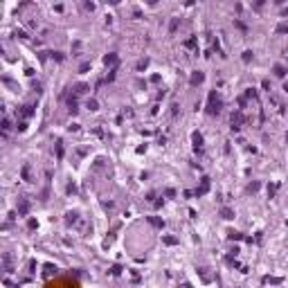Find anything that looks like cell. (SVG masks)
<instances>
[{
	"mask_svg": "<svg viewBox=\"0 0 288 288\" xmlns=\"http://www.w3.org/2000/svg\"><path fill=\"white\" fill-rule=\"evenodd\" d=\"M221 108H223V101H221V97L216 95V90H212L209 97H207V113H209V115H218Z\"/></svg>",
	"mask_w": 288,
	"mask_h": 288,
	"instance_id": "cell-1",
	"label": "cell"
},
{
	"mask_svg": "<svg viewBox=\"0 0 288 288\" xmlns=\"http://www.w3.org/2000/svg\"><path fill=\"white\" fill-rule=\"evenodd\" d=\"M191 142H194V151H196V153H203V149H205V146H203V135L198 133V131H194V133H191Z\"/></svg>",
	"mask_w": 288,
	"mask_h": 288,
	"instance_id": "cell-2",
	"label": "cell"
},
{
	"mask_svg": "<svg viewBox=\"0 0 288 288\" xmlns=\"http://www.w3.org/2000/svg\"><path fill=\"white\" fill-rule=\"evenodd\" d=\"M243 122H245V117H243V113H241V110L232 113V131H234V133L241 129V124H243Z\"/></svg>",
	"mask_w": 288,
	"mask_h": 288,
	"instance_id": "cell-3",
	"label": "cell"
},
{
	"mask_svg": "<svg viewBox=\"0 0 288 288\" xmlns=\"http://www.w3.org/2000/svg\"><path fill=\"white\" fill-rule=\"evenodd\" d=\"M207 191H209V178H203L200 187H198V189L194 191V196H198V198H200V196H205Z\"/></svg>",
	"mask_w": 288,
	"mask_h": 288,
	"instance_id": "cell-4",
	"label": "cell"
},
{
	"mask_svg": "<svg viewBox=\"0 0 288 288\" xmlns=\"http://www.w3.org/2000/svg\"><path fill=\"white\" fill-rule=\"evenodd\" d=\"M203 81H205V74H203V72H194L191 79H189L191 86H198V83H203Z\"/></svg>",
	"mask_w": 288,
	"mask_h": 288,
	"instance_id": "cell-5",
	"label": "cell"
},
{
	"mask_svg": "<svg viewBox=\"0 0 288 288\" xmlns=\"http://www.w3.org/2000/svg\"><path fill=\"white\" fill-rule=\"evenodd\" d=\"M2 263H5V270H7V272H14V266H11V254H2Z\"/></svg>",
	"mask_w": 288,
	"mask_h": 288,
	"instance_id": "cell-6",
	"label": "cell"
},
{
	"mask_svg": "<svg viewBox=\"0 0 288 288\" xmlns=\"http://www.w3.org/2000/svg\"><path fill=\"white\" fill-rule=\"evenodd\" d=\"M20 176H23V180H25V182H32V173H29V164H25V167H23V171H20Z\"/></svg>",
	"mask_w": 288,
	"mask_h": 288,
	"instance_id": "cell-7",
	"label": "cell"
},
{
	"mask_svg": "<svg viewBox=\"0 0 288 288\" xmlns=\"http://www.w3.org/2000/svg\"><path fill=\"white\" fill-rule=\"evenodd\" d=\"M68 110L72 113V115L79 110V108H77V97H70V99H68Z\"/></svg>",
	"mask_w": 288,
	"mask_h": 288,
	"instance_id": "cell-8",
	"label": "cell"
},
{
	"mask_svg": "<svg viewBox=\"0 0 288 288\" xmlns=\"http://www.w3.org/2000/svg\"><path fill=\"white\" fill-rule=\"evenodd\" d=\"M104 63H106V65H113V68H115V65H117V54H108V56H104Z\"/></svg>",
	"mask_w": 288,
	"mask_h": 288,
	"instance_id": "cell-9",
	"label": "cell"
},
{
	"mask_svg": "<svg viewBox=\"0 0 288 288\" xmlns=\"http://www.w3.org/2000/svg\"><path fill=\"white\" fill-rule=\"evenodd\" d=\"M221 216H223L225 221H230V218H234V212L230 209V207H223V209H221Z\"/></svg>",
	"mask_w": 288,
	"mask_h": 288,
	"instance_id": "cell-10",
	"label": "cell"
},
{
	"mask_svg": "<svg viewBox=\"0 0 288 288\" xmlns=\"http://www.w3.org/2000/svg\"><path fill=\"white\" fill-rule=\"evenodd\" d=\"M20 115L23 117H32V115H34V106H23L20 108Z\"/></svg>",
	"mask_w": 288,
	"mask_h": 288,
	"instance_id": "cell-11",
	"label": "cell"
},
{
	"mask_svg": "<svg viewBox=\"0 0 288 288\" xmlns=\"http://www.w3.org/2000/svg\"><path fill=\"white\" fill-rule=\"evenodd\" d=\"M228 239H230V241H241V239H243V234H241V232H234V230H230V232H228Z\"/></svg>",
	"mask_w": 288,
	"mask_h": 288,
	"instance_id": "cell-12",
	"label": "cell"
},
{
	"mask_svg": "<svg viewBox=\"0 0 288 288\" xmlns=\"http://www.w3.org/2000/svg\"><path fill=\"white\" fill-rule=\"evenodd\" d=\"M272 72H275L277 74V77H286V68H284V65H275V68H272Z\"/></svg>",
	"mask_w": 288,
	"mask_h": 288,
	"instance_id": "cell-13",
	"label": "cell"
},
{
	"mask_svg": "<svg viewBox=\"0 0 288 288\" xmlns=\"http://www.w3.org/2000/svg\"><path fill=\"white\" fill-rule=\"evenodd\" d=\"M277 189H279V182H272V185H268V194H270V198H275Z\"/></svg>",
	"mask_w": 288,
	"mask_h": 288,
	"instance_id": "cell-14",
	"label": "cell"
},
{
	"mask_svg": "<svg viewBox=\"0 0 288 288\" xmlns=\"http://www.w3.org/2000/svg\"><path fill=\"white\" fill-rule=\"evenodd\" d=\"M86 90H88V86H83V83H77V86H74V97L81 95V92H86Z\"/></svg>",
	"mask_w": 288,
	"mask_h": 288,
	"instance_id": "cell-15",
	"label": "cell"
},
{
	"mask_svg": "<svg viewBox=\"0 0 288 288\" xmlns=\"http://www.w3.org/2000/svg\"><path fill=\"white\" fill-rule=\"evenodd\" d=\"M27 209H29V203H27V200H20V205H18V212H20V214H27Z\"/></svg>",
	"mask_w": 288,
	"mask_h": 288,
	"instance_id": "cell-16",
	"label": "cell"
},
{
	"mask_svg": "<svg viewBox=\"0 0 288 288\" xmlns=\"http://www.w3.org/2000/svg\"><path fill=\"white\" fill-rule=\"evenodd\" d=\"M149 223H151V225H155V228H164V221L155 218V216H151V218H149Z\"/></svg>",
	"mask_w": 288,
	"mask_h": 288,
	"instance_id": "cell-17",
	"label": "cell"
},
{
	"mask_svg": "<svg viewBox=\"0 0 288 288\" xmlns=\"http://www.w3.org/2000/svg\"><path fill=\"white\" fill-rule=\"evenodd\" d=\"M263 284H281L279 277H263Z\"/></svg>",
	"mask_w": 288,
	"mask_h": 288,
	"instance_id": "cell-18",
	"label": "cell"
},
{
	"mask_svg": "<svg viewBox=\"0 0 288 288\" xmlns=\"http://www.w3.org/2000/svg\"><path fill=\"white\" fill-rule=\"evenodd\" d=\"M178 25H180V18H173V20H171V25H169V32L173 34V32L178 29Z\"/></svg>",
	"mask_w": 288,
	"mask_h": 288,
	"instance_id": "cell-19",
	"label": "cell"
},
{
	"mask_svg": "<svg viewBox=\"0 0 288 288\" xmlns=\"http://www.w3.org/2000/svg\"><path fill=\"white\" fill-rule=\"evenodd\" d=\"M162 241H164L167 245H176V243H178V239H176V237H164Z\"/></svg>",
	"mask_w": 288,
	"mask_h": 288,
	"instance_id": "cell-20",
	"label": "cell"
},
{
	"mask_svg": "<svg viewBox=\"0 0 288 288\" xmlns=\"http://www.w3.org/2000/svg\"><path fill=\"white\" fill-rule=\"evenodd\" d=\"M52 272L56 275V266H45V277H50Z\"/></svg>",
	"mask_w": 288,
	"mask_h": 288,
	"instance_id": "cell-21",
	"label": "cell"
},
{
	"mask_svg": "<svg viewBox=\"0 0 288 288\" xmlns=\"http://www.w3.org/2000/svg\"><path fill=\"white\" fill-rule=\"evenodd\" d=\"M243 61H245V63H250V61H252V52H250V50L243 52Z\"/></svg>",
	"mask_w": 288,
	"mask_h": 288,
	"instance_id": "cell-22",
	"label": "cell"
},
{
	"mask_svg": "<svg viewBox=\"0 0 288 288\" xmlns=\"http://www.w3.org/2000/svg\"><path fill=\"white\" fill-rule=\"evenodd\" d=\"M77 212H70V214H68V218H65V221H68V223H74V221H77Z\"/></svg>",
	"mask_w": 288,
	"mask_h": 288,
	"instance_id": "cell-23",
	"label": "cell"
},
{
	"mask_svg": "<svg viewBox=\"0 0 288 288\" xmlns=\"http://www.w3.org/2000/svg\"><path fill=\"white\" fill-rule=\"evenodd\" d=\"M196 43H198V39H196V36H191V39L187 41L185 45H187V48H196Z\"/></svg>",
	"mask_w": 288,
	"mask_h": 288,
	"instance_id": "cell-24",
	"label": "cell"
},
{
	"mask_svg": "<svg viewBox=\"0 0 288 288\" xmlns=\"http://www.w3.org/2000/svg\"><path fill=\"white\" fill-rule=\"evenodd\" d=\"M88 108H90V110H97V108H99V104L95 101V99H90V101H88Z\"/></svg>",
	"mask_w": 288,
	"mask_h": 288,
	"instance_id": "cell-25",
	"label": "cell"
},
{
	"mask_svg": "<svg viewBox=\"0 0 288 288\" xmlns=\"http://www.w3.org/2000/svg\"><path fill=\"white\" fill-rule=\"evenodd\" d=\"M259 189V182H252V185H248V191L252 194V191H257Z\"/></svg>",
	"mask_w": 288,
	"mask_h": 288,
	"instance_id": "cell-26",
	"label": "cell"
},
{
	"mask_svg": "<svg viewBox=\"0 0 288 288\" xmlns=\"http://www.w3.org/2000/svg\"><path fill=\"white\" fill-rule=\"evenodd\" d=\"M90 70V63H81V68H79V72H88Z\"/></svg>",
	"mask_w": 288,
	"mask_h": 288,
	"instance_id": "cell-27",
	"label": "cell"
},
{
	"mask_svg": "<svg viewBox=\"0 0 288 288\" xmlns=\"http://www.w3.org/2000/svg\"><path fill=\"white\" fill-rule=\"evenodd\" d=\"M284 32H288V25H279L277 27V34H284Z\"/></svg>",
	"mask_w": 288,
	"mask_h": 288,
	"instance_id": "cell-28",
	"label": "cell"
},
{
	"mask_svg": "<svg viewBox=\"0 0 288 288\" xmlns=\"http://www.w3.org/2000/svg\"><path fill=\"white\" fill-rule=\"evenodd\" d=\"M9 129H11V126H9V119H2V131H5V133H7Z\"/></svg>",
	"mask_w": 288,
	"mask_h": 288,
	"instance_id": "cell-29",
	"label": "cell"
},
{
	"mask_svg": "<svg viewBox=\"0 0 288 288\" xmlns=\"http://www.w3.org/2000/svg\"><path fill=\"white\" fill-rule=\"evenodd\" d=\"M146 65H149V61H146V59H144V61H140V63H138V70H144Z\"/></svg>",
	"mask_w": 288,
	"mask_h": 288,
	"instance_id": "cell-30",
	"label": "cell"
},
{
	"mask_svg": "<svg viewBox=\"0 0 288 288\" xmlns=\"http://www.w3.org/2000/svg\"><path fill=\"white\" fill-rule=\"evenodd\" d=\"M56 155H59V158H61V155H63V146H61V142L56 144Z\"/></svg>",
	"mask_w": 288,
	"mask_h": 288,
	"instance_id": "cell-31",
	"label": "cell"
},
{
	"mask_svg": "<svg viewBox=\"0 0 288 288\" xmlns=\"http://www.w3.org/2000/svg\"><path fill=\"white\" fill-rule=\"evenodd\" d=\"M110 272H113V275H119L122 268H119V266H113V268H110Z\"/></svg>",
	"mask_w": 288,
	"mask_h": 288,
	"instance_id": "cell-32",
	"label": "cell"
},
{
	"mask_svg": "<svg viewBox=\"0 0 288 288\" xmlns=\"http://www.w3.org/2000/svg\"><path fill=\"white\" fill-rule=\"evenodd\" d=\"M16 36H18V39H27V36H25V32H23V29H16Z\"/></svg>",
	"mask_w": 288,
	"mask_h": 288,
	"instance_id": "cell-33",
	"label": "cell"
},
{
	"mask_svg": "<svg viewBox=\"0 0 288 288\" xmlns=\"http://www.w3.org/2000/svg\"><path fill=\"white\" fill-rule=\"evenodd\" d=\"M164 194H167V198H173V196H176V191H173V189H167Z\"/></svg>",
	"mask_w": 288,
	"mask_h": 288,
	"instance_id": "cell-34",
	"label": "cell"
},
{
	"mask_svg": "<svg viewBox=\"0 0 288 288\" xmlns=\"http://www.w3.org/2000/svg\"><path fill=\"white\" fill-rule=\"evenodd\" d=\"M180 288H191V284H187V281H185V284H182Z\"/></svg>",
	"mask_w": 288,
	"mask_h": 288,
	"instance_id": "cell-35",
	"label": "cell"
}]
</instances>
